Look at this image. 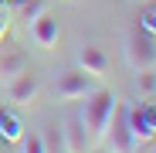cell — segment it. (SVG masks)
Instances as JSON below:
<instances>
[{"label":"cell","instance_id":"cell-3","mask_svg":"<svg viewBox=\"0 0 156 153\" xmlns=\"http://www.w3.org/2000/svg\"><path fill=\"white\" fill-rule=\"evenodd\" d=\"M98 89V78L82 68H71V71H61L58 75V82H55V99L61 102H82L88 92Z\"/></svg>","mask_w":156,"mask_h":153},{"label":"cell","instance_id":"cell-7","mask_svg":"<svg viewBox=\"0 0 156 153\" xmlns=\"http://www.w3.org/2000/svg\"><path fill=\"white\" fill-rule=\"evenodd\" d=\"M37 89H41L37 71L34 68H24V71H17L14 78L7 82V99H10V106H27V102L37 95Z\"/></svg>","mask_w":156,"mask_h":153},{"label":"cell","instance_id":"cell-1","mask_svg":"<svg viewBox=\"0 0 156 153\" xmlns=\"http://www.w3.org/2000/svg\"><path fill=\"white\" fill-rule=\"evenodd\" d=\"M85 109H82V122H85V129H88V136H92V143L95 140H102V133H105V126H109V119H112V109H115V92L112 89H95V92H88L85 99Z\"/></svg>","mask_w":156,"mask_h":153},{"label":"cell","instance_id":"cell-18","mask_svg":"<svg viewBox=\"0 0 156 153\" xmlns=\"http://www.w3.org/2000/svg\"><path fill=\"white\" fill-rule=\"evenodd\" d=\"M0 153H4V150H0Z\"/></svg>","mask_w":156,"mask_h":153},{"label":"cell","instance_id":"cell-16","mask_svg":"<svg viewBox=\"0 0 156 153\" xmlns=\"http://www.w3.org/2000/svg\"><path fill=\"white\" fill-rule=\"evenodd\" d=\"M41 10H44V4H41V0H37V4H24V10H20V17H24V20H31V17H37Z\"/></svg>","mask_w":156,"mask_h":153},{"label":"cell","instance_id":"cell-8","mask_svg":"<svg viewBox=\"0 0 156 153\" xmlns=\"http://www.w3.org/2000/svg\"><path fill=\"white\" fill-rule=\"evenodd\" d=\"M61 136H65V153H92V136L82 122V112H71L61 122Z\"/></svg>","mask_w":156,"mask_h":153},{"label":"cell","instance_id":"cell-10","mask_svg":"<svg viewBox=\"0 0 156 153\" xmlns=\"http://www.w3.org/2000/svg\"><path fill=\"white\" fill-rule=\"evenodd\" d=\"M14 109L17 106H0V140L4 143H17L24 136V122H20V116Z\"/></svg>","mask_w":156,"mask_h":153},{"label":"cell","instance_id":"cell-9","mask_svg":"<svg viewBox=\"0 0 156 153\" xmlns=\"http://www.w3.org/2000/svg\"><path fill=\"white\" fill-rule=\"evenodd\" d=\"M78 68L95 75V78H102V75L109 71V58H105V51L95 48V44H85L82 51H78Z\"/></svg>","mask_w":156,"mask_h":153},{"label":"cell","instance_id":"cell-5","mask_svg":"<svg viewBox=\"0 0 156 153\" xmlns=\"http://www.w3.org/2000/svg\"><path fill=\"white\" fill-rule=\"evenodd\" d=\"M126 58H129V65H133L136 71L156 65V38L146 34L143 27H136L133 34H129V41H126Z\"/></svg>","mask_w":156,"mask_h":153},{"label":"cell","instance_id":"cell-14","mask_svg":"<svg viewBox=\"0 0 156 153\" xmlns=\"http://www.w3.org/2000/svg\"><path fill=\"white\" fill-rule=\"evenodd\" d=\"M17 143H20V153H44V140H41V133H24Z\"/></svg>","mask_w":156,"mask_h":153},{"label":"cell","instance_id":"cell-17","mask_svg":"<svg viewBox=\"0 0 156 153\" xmlns=\"http://www.w3.org/2000/svg\"><path fill=\"white\" fill-rule=\"evenodd\" d=\"M7 31H10V24H7V14L0 10V44H4V38H7Z\"/></svg>","mask_w":156,"mask_h":153},{"label":"cell","instance_id":"cell-4","mask_svg":"<svg viewBox=\"0 0 156 153\" xmlns=\"http://www.w3.org/2000/svg\"><path fill=\"white\" fill-rule=\"evenodd\" d=\"M129 129H133L136 146L156 140V95H146V102L139 106H129Z\"/></svg>","mask_w":156,"mask_h":153},{"label":"cell","instance_id":"cell-13","mask_svg":"<svg viewBox=\"0 0 156 153\" xmlns=\"http://www.w3.org/2000/svg\"><path fill=\"white\" fill-rule=\"evenodd\" d=\"M136 89H139V95H156V65L136 71Z\"/></svg>","mask_w":156,"mask_h":153},{"label":"cell","instance_id":"cell-6","mask_svg":"<svg viewBox=\"0 0 156 153\" xmlns=\"http://www.w3.org/2000/svg\"><path fill=\"white\" fill-rule=\"evenodd\" d=\"M27 34H31V41H34L41 51H55V44H58V38H61V24H58L55 14L41 10L37 17L27 20Z\"/></svg>","mask_w":156,"mask_h":153},{"label":"cell","instance_id":"cell-11","mask_svg":"<svg viewBox=\"0 0 156 153\" xmlns=\"http://www.w3.org/2000/svg\"><path fill=\"white\" fill-rule=\"evenodd\" d=\"M24 68H27V55H24L20 48H4V51H0V82H4V78L10 82L14 75L24 71Z\"/></svg>","mask_w":156,"mask_h":153},{"label":"cell","instance_id":"cell-2","mask_svg":"<svg viewBox=\"0 0 156 153\" xmlns=\"http://www.w3.org/2000/svg\"><path fill=\"white\" fill-rule=\"evenodd\" d=\"M102 140L109 143V153H136V140H133V129H129V106L126 102H115L112 109V119L105 126Z\"/></svg>","mask_w":156,"mask_h":153},{"label":"cell","instance_id":"cell-15","mask_svg":"<svg viewBox=\"0 0 156 153\" xmlns=\"http://www.w3.org/2000/svg\"><path fill=\"white\" fill-rule=\"evenodd\" d=\"M139 27H143L146 34H153V38H156V4L143 10V20H139Z\"/></svg>","mask_w":156,"mask_h":153},{"label":"cell","instance_id":"cell-12","mask_svg":"<svg viewBox=\"0 0 156 153\" xmlns=\"http://www.w3.org/2000/svg\"><path fill=\"white\" fill-rule=\"evenodd\" d=\"M44 140V153H65V136H61V122H48L41 129Z\"/></svg>","mask_w":156,"mask_h":153}]
</instances>
